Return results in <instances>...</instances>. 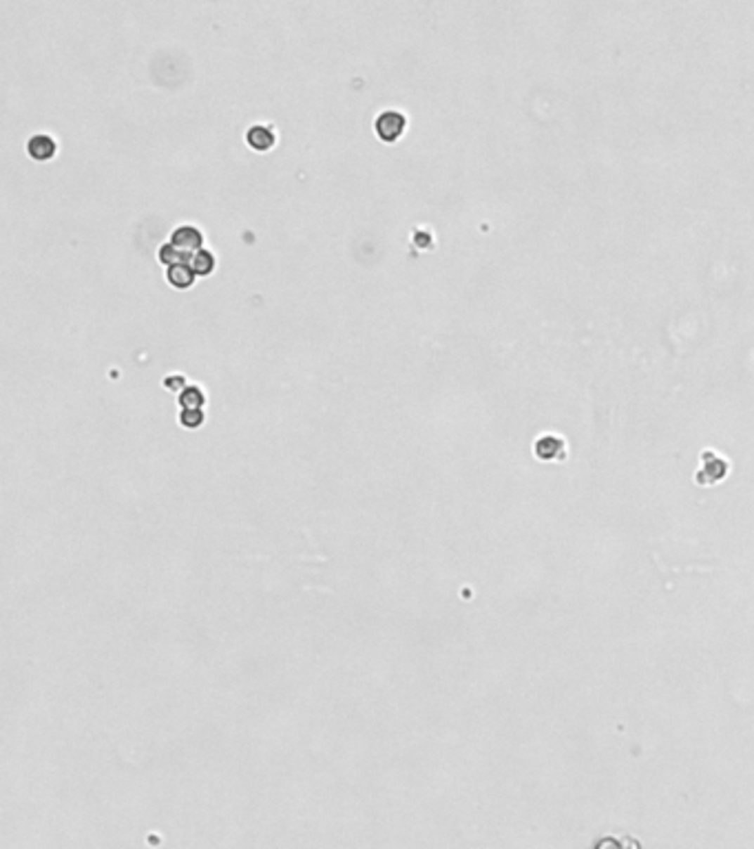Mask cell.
<instances>
[{
    "mask_svg": "<svg viewBox=\"0 0 754 849\" xmlns=\"http://www.w3.org/2000/svg\"><path fill=\"white\" fill-rule=\"evenodd\" d=\"M171 244L188 259H193L200 250H204V235L195 226H179L171 235Z\"/></svg>",
    "mask_w": 754,
    "mask_h": 849,
    "instance_id": "cell-1",
    "label": "cell"
},
{
    "mask_svg": "<svg viewBox=\"0 0 754 849\" xmlns=\"http://www.w3.org/2000/svg\"><path fill=\"white\" fill-rule=\"evenodd\" d=\"M701 462H703V467L699 469L697 476H695V480L699 484H713V482H719V480L726 478V474H728L726 458L717 456L715 451H703L701 453Z\"/></svg>",
    "mask_w": 754,
    "mask_h": 849,
    "instance_id": "cell-2",
    "label": "cell"
},
{
    "mask_svg": "<svg viewBox=\"0 0 754 849\" xmlns=\"http://www.w3.org/2000/svg\"><path fill=\"white\" fill-rule=\"evenodd\" d=\"M407 119L398 111H385L376 117V133L383 142H396L405 131Z\"/></svg>",
    "mask_w": 754,
    "mask_h": 849,
    "instance_id": "cell-3",
    "label": "cell"
},
{
    "mask_svg": "<svg viewBox=\"0 0 754 849\" xmlns=\"http://www.w3.org/2000/svg\"><path fill=\"white\" fill-rule=\"evenodd\" d=\"M535 456L540 460H564L566 458V443L560 436H542L535 441Z\"/></svg>",
    "mask_w": 754,
    "mask_h": 849,
    "instance_id": "cell-4",
    "label": "cell"
},
{
    "mask_svg": "<svg viewBox=\"0 0 754 849\" xmlns=\"http://www.w3.org/2000/svg\"><path fill=\"white\" fill-rule=\"evenodd\" d=\"M27 150L34 160L47 162L56 155V142H53V138H49V135H34V138L27 142Z\"/></svg>",
    "mask_w": 754,
    "mask_h": 849,
    "instance_id": "cell-5",
    "label": "cell"
},
{
    "mask_svg": "<svg viewBox=\"0 0 754 849\" xmlns=\"http://www.w3.org/2000/svg\"><path fill=\"white\" fill-rule=\"evenodd\" d=\"M246 142L254 150H270L275 146V133H273V129H268L264 124H254L246 133Z\"/></svg>",
    "mask_w": 754,
    "mask_h": 849,
    "instance_id": "cell-6",
    "label": "cell"
},
{
    "mask_svg": "<svg viewBox=\"0 0 754 849\" xmlns=\"http://www.w3.org/2000/svg\"><path fill=\"white\" fill-rule=\"evenodd\" d=\"M195 277H197V275L193 272L190 261L177 264V266L169 268V281H171L173 287H179V290H186V287H190L195 283Z\"/></svg>",
    "mask_w": 754,
    "mask_h": 849,
    "instance_id": "cell-7",
    "label": "cell"
},
{
    "mask_svg": "<svg viewBox=\"0 0 754 849\" xmlns=\"http://www.w3.org/2000/svg\"><path fill=\"white\" fill-rule=\"evenodd\" d=\"M190 268H193V272L197 277H208L210 272L215 270V254L210 252V250H200L197 254L193 257L190 259Z\"/></svg>",
    "mask_w": 754,
    "mask_h": 849,
    "instance_id": "cell-8",
    "label": "cell"
},
{
    "mask_svg": "<svg viewBox=\"0 0 754 849\" xmlns=\"http://www.w3.org/2000/svg\"><path fill=\"white\" fill-rule=\"evenodd\" d=\"M177 401L182 405V409H202L206 403V396L200 387H186L184 391H179Z\"/></svg>",
    "mask_w": 754,
    "mask_h": 849,
    "instance_id": "cell-9",
    "label": "cell"
},
{
    "mask_svg": "<svg viewBox=\"0 0 754 849\" xmlns=\"http://www.w3.org/2000/svg\"><path fill=\"white\" fill-rule=\"evenodd\" d=\"M157 257H160V261L164 264V266H177V264H186V261H190L188 257H184L182 252H179L173 244H164L162 248H160V252H157Z\"/></svg>",
    "mask_w": 754,
    "mask_h": 849,
    "instance_id": "cell-10",
    "label": "cell"
},
{
    "mask_svg": "<svg viewBox=\"0 0 754 849\" xmlns=\"http://www.w3.org/2000/svg\"><path fill=\"white\" fill-rule=\"evenodd\" d=\"M179 422L186 429H197L204 424V409H182L179 412Z\"/></svg>",
    "mask_w": 754,
    "mask_h": 849,
    "instance_id": "cell-11",
    "label": "cell"
},
{
    "mask_svg": "<svg viewBox=\"0 0 754 849\" xmlns=\"http://www.w3.org/2000/svg\"><path fill=\"white\" fill-rule=\"evenodd\" d=\"M164 385L169 387L171 391H184L186 389V385H184V376H169L164 381Z\"/></svg>",
    "mask_w": 754,
    "mask_h": 849,
    "instance_id": "cell-12",
    "label": "cell"
}]
</instances>
